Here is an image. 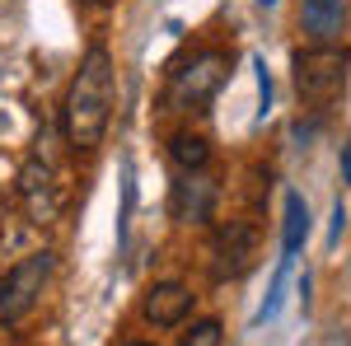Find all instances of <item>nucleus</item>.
<instances>
[{"label": "nucleus", "instance_id": "f257e3e1", "mask_svg": "<svg viewBox=\"0 0 351 346\" xmlns=\"http://www.w3.org/2000/svg\"><path fill=\"white\" fill-rule=\"evenodd\" d=\"M112 117V56L108 47H89L75 80L61 99V132L75 150H94Z\"/></svg>", "mask_w": 351, "mask_h": 346}, {"label": "nucleus", "instance_id": "f03ea898", "mask_svg": "<svg viewBox=\"0 0 351 346\" xmlns=\"http://www.w3.org/2000/svg\"><path fill=\"white\" fill-rule=\"evenodd\" d=\"M351 80V52L337 42L324 47H304L295 52V89L309 108H328L342 99V89Z\"/></svg>", "mask_w": 351, "mask_h": 346}, {"label": "nucleus", "instance_id": "7ed1b4c3", "mask_svg": "<svg viewBox=\"0 0 351 346\" xmlns=\"http://www.w3.org/2000/svg\"><path fill=\"white\" fill-rule=\"evenodd\" d=\"M52 271H56V258L47 253V248H38V253L19 258V262L0 276V319H5V323L28 319L33 304L43 299V291H47Z\"/></svg>", "mask_w": 351, "mask_h": 346}, {"label": "nucleus", "instance_id": "20e7f679", "mask_svg": "<svg viewBox=\"0 0 351 346\" xmlns=\"http://www.w3.org/2000/svg\"><path fill=\"white\" fill-rule=\"evenodd\" d=\"M225 75H230V56L225 52H216V47L211 52H192L188 61H178V71L169 80V94L183 108H206L220 94Z\"/></svg>", "mask_w": 351, "mask_h": 346}, {"label": "nucleus", "instance_id": "39448f33", "mask_svg": "<svg viewBox=\"0 0 351 346\" xmlns=\"http://www.w3.org/2000/svg\"><path fill=\"white\" fill-rule=\"evenodd\" d=\"M211 271H216V281H239L248 276V267L258 258V225H248V220H225L216 230V239H211Z\"/></svg>", "mask_w": 351, "mask_h": 346}, {"label": "nucleus", "instance_id": "423d86ee", "mask_svg": "<svg viewBox=\"0 0 351 346\" xmlns=\"http://www.w3.org/2000/svg\"><path fill=\"white\" fill-rule=\"evenodd\" d=\"M211 211H216V183H211L202 169L183 173V178L173 183V197H169V215H173L178 225H206Z\"/></svg>", "mask_w": 351, "mask_h": 346}, {"label": "nucleus", "instance_id": "0eeeda50", "mask_svg": "<svg viewBox=\"0 0 351 346\" xmlns=\"http://www.w3.org/2000/svg\"><path fill=\"white\" fill-rule=\"evenodd\" d=\"M141 314H145V323H155V328H178L192 314V291L183 281H155L145 291V299H141Z\"/></svg>", "mask_w": 351, "mask_h": 346}, {"label": "nucleus", "instance_id": "6e6552de", "mask_svg": "<svg viewBox=\"0 0 351 346\" xmlns=\"http://www.w3.org/2000/svg\"><path fill=\"white\" fill-rule=\"evenodd\" d=\"M347 0H304L300 5V33L314 42V47H324V42H337L342 38V28H347Z\"/></svg>", "mask_w": 351, "mask_h": 346}, {"label": "nucleus", "instance_id": "1a4fd4ad", "mask_svg": "<svg viewBox=\"0 0 351 346\" xmlns=\"http://www.w3.org/2000/svg\"><path fill=\"white\" fill-rule=\"evenodd\" d=\"M19 197H24V206L33 220H52L56 215V183H52V169L43 160H28L24 169H19Z\"/></svg>", "mask_w": 351, "mask_h": 346}, {"label": "nucleus", "instance_id": "9d476101", "mask_svg": "<svg viewBox=\"0 0 351 346\" xmlns=\"http://www.w3.org/2000/svg\"><path fill=\"white\" fill-rule=\"evenodd\" d=\"M304 239H309V201L300 192H291L286 197V225H281V258H295Z\"/></svg>", "mask_w": 351, "mask_h": 346}, {"label": "nucleus", "instance_id": "9b49d317", "mask_svg": "<svg viewBox=\"0 0 351 346\" xmlns=\"http://www.w3.org/2000/svg\"><path fill=\"white\" fill-rule=\"evenodd\" d=\"M169 155H173V164H178L183 173H192V169H206V160H211V145H206V136L178 132L173 140H169Z\"/></svg>", "mask_w": 351, "mask_h": 346}, {"label": "nucleus", "instance_id": "f8f14e48", "mask_svg": "<svg viewBox=\"0 0 351 346\" xmlns=\"http://www.w3.org/2000/svg\"><path fill=\"white\" fill-rule=\"evenodd\" d=\"M291 262H295V258H276V276H271L267 304L258 309V323H271L276 314H281V295H286V276H291Z\"/></svg>", "mask_w": 351, "mask_h": 346}, {"label": "nucleus", "instance_id": "ddd939ff", "mask_svg": "<svg viewBox=\"0 0 351 346\" xmlns=\"http://www.w3.org/2000/svg\"><path fill=\"white\" fill-rule=\"evenodd\" d=\"M183 346H225V328H220L216 319L192 323V332L183 337Z\"/></svg>", "mask_w": 351, "mask_h": 346}, {"label": "nucleus", "instance_id": "4468645a", "mask_svg": "<svg viewBox=\"0 0 351 346\" xmlns=\"http://www.w3.org/2000/svg\"><path fill=\"white\" fill-rule=\"evenodd\" d=\"M253 71H258V99H263V112L271 108V75H267V61L253 56Z\"/></svg>", "mask_w": 351, "mask_h": 346}, {"label": "nucleus", "instance_id": "2eb2a0df", "mask_svg": "<svg viewBox=\"0 0 351 346\" xmlns=\"http://www.w3.org/2000/svg\"><path fill=\"white\" fill-rule=\"evenodd\" d=\"M342 230H347V206L337 201V206H332V230H328V243H337V239H342Z\"/></svg>", "mask_w": 351, "mask_h": 346}, {"label": "nucleus", "instance_id": "dca6fc26", "mask_svg": "<svg viewBox=\"0 0 351 346\" xmlns=\"http://www.w3.org/2000/svg\"><path fill=\"white\" fill-rule=\"evenodd\" d=\"M342 183L351 187V145H347V150H342Z\"/></svg>", "mask_w": 351, "mask_h": 346}, {"label": "nucleus", "instance_id": "f3484780", "mask_svg": "<svg viewBox=\"0 0 351 346\" xmlns=\"http://www.w3.org/2000/svg\"><path fill=\"white\" fill-rule=\"evenodd\" d=\"M328 346H351V342H347V332H337V337H332Z\"/></svg>", "mask_w": 351, "mask_h": 346}, {"label": "nucleus", "instance_id": "a211bd4d", "mask_svg": "<svg viewBox=\"0 0 351 346\" xmlns=\"http://www.w3.org/2000/svg\"><path fill=\"white\" fill-rule=\"evenodd\" d=\"M80 5H104V0H80Z\"/></svg>", "mask_w": 351, "mask_h": 346}, {"label": "nucleus", "instance_id": "6ab92c4d", "mask_svg": "<svg viewBox=\"0 0 351 346\" xmlns=\"http://www.w3.org/2000/svg\"><path fill=\"white\" fill-rule=\"evenodd\" d=\"M127 346H150V342H127Z\"/></svg>", "mask_w": 351, "mask_h": 346}]
</instances>
